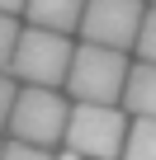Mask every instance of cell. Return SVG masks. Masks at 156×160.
Segmentation results:
<instances>
[{
	"instance_id": "12",
	"label": "cell",
	"mask_w": 156,
	"mask_h": 160,
	"mask_svg": "<svg viewBox=\"0 0 156 160\" xmlns=\"http://www.w3.org/2000/svg\"><path fill=\"white\" fill-rule=\"evenodd\" d=\"M14 75L10 71H0V132H5V118H10V104H14Z\"/></svg>"
},
{
	"instance_id": "13",
	"label": "cell",
	"mask_w": 156,
	"mask_h": 160,
	"mask_svg": "<svg viewBox=\"0 0 156 160\" xmlns=\"http://www.w3.org/2000/svg\"><path fill=\"white\" fill-rule=\"evenodd\" d=\"M0 10H5V14H19V10H24V0H0Z\"/></svg>"
},
{
	"instance_id": "1",
	"label": "cell",
	"mask_w": 156,
	"mask_h": 160,
	"mask_svg": "<svg viewBox=\"0 0 156 160\" xmlns=\"http://www.w3.org/2000/svg\"><path fill=\"white\" fill-rule=\"evenodd\" d=\"M123 80H128V52L81 42V47H71V66H66L62 90L71 94V104H118Z\"/></svg>"
},
{
	"instance_id": "2",
	"label": "cell",
	"mask_w": 156,
	"mask_h": 160,
	"mask_svg": "<svg viewBox=\"0 0 156 160\" xmlns=\"http://www.w3.org/2000/svg\"><path fill=\"white\" fill-rule=\"evenodd\" d=\"M128 137V113L118 104H71L62 141L81 160H118Z\"/></svg>"
},
{
	"instance_id": "7",
	"label": "cell",
	"mask_w": 156,
	"mask_h": 160,
	"mask_svg": "<svg viewBox=\"0 0 156 160\" xmlns=\"http://www.w3.org/2000/svg\"><path fill=\"white\" fill-rule=\"evenodd\" d=\"M81 5L85 0H24V19L38 24V28H52V33H71L81 24Z\"/></svg>"
},
{
	"instance_id": "4",
	"label": "cell",
	"mask_w": 156,
	"mask_h": 160,
	"mask_svg": "<svg viewBox=\"0 0 156 160\" xmlns=\"http://www.w3.org/2000/svg\"><path fill=\"white\" fill-rule=\"evenodd\" d=\"M66 94L52 90V85H19L14 90V104H10V118H5V132L14 141H33V146H57L62 141V127H66Z\"/></svg>"
},
{
	"instance_id": "14",
	"label": "cell",
	"mask_w": 156,
	"mask_h": 160,
	"mask_svg": "<svg viewBox=\"0 0 156 160\" xmlns=\"http://www.w3.org/2000/svg\"><path fill=\"white\" fill-rule=\"evenodd\" d=\"M52 160H81V155H71V151H66V155H52Z\"/></svg>"
},
{
	"instance_id": "10",
	"label": "cell",
	"mask_w": 156,
	"mask_h": 160,
	"mask_svg": "<svg viewBox=\"0 0 156 160\" xmlns=\"http://www.w3.org/2000/svg\"><path fill=\"white\" fill-rule=\"evenodd\" d=\"M0 160H52V151H47V146H33V141H14V137H10V146L0 141Z\"/></svg>"
},
{
	"instance_id": "9",
	"label": "cell",
	"mask_w": 156,
	"mask_h": 160,
	"mask_svg": "<svg viewBox=\"0 0 156 160\" xmlns=\"http://www.w3.org/2000/svg\"><path fill=\"white\" fill-rule=\"evenodd\" d=\"M132 52H137L142 61H156V5H151V10H142V24H137Z\"/></svg>"
},
{
	"instance_id": "8",
	"label": "cell",
	"mask_w": 156,
	"mask_h": 160,
	"mask_svg": "<svg viewBox=\"0 0 156 160\" xmlns=\"http://www.w3.org/2000/svg\"><path fill=\"white\" fill-rule=\"evenodd\" d=\"M118 160H156V118H132Z\"/></svg>"
},
{
	"instance_id": "6",
	"label": "cell",
	"mask_w": 156,
	"mask_h": 160,
	"mask_svg": "<svg viewBox=\"0 0 156 160\" xmlns=\"http://www.w3.org/2000/svg\"><path fill=\"white\" fill-rule=\"evenodd\" d=\"M118 108H123L128 118H156V61H137V66H128Z\"/></svg>"
},
{
	"instance_id": "15",
	"label": "cell",
	"mask_w": 156,
	"mask_h": 160,
	"mask_svg": "<svg viewBox=\"0 0 156 160\" xmlns=\"http://www.w3.org/2000/svg\"><path fill=\"white\" fill-rule=\"evenodd\" d=\"M151 5H156V0H151Z\"/></svg>"
},
{
	"instance_id": "3",
	"label": "cell",
	"mask_w": 156,
	"mask_h": 160,
	"mask_svg": "<svg viewBox=\"0 0 156 160\" xmlns=\"http://www.w3.org/2000/svg\"><path fill=\"white\" fill-rule=\"evenodd\" d=\"M71 33H52V28H19L14 38V52H10V75L19 80V85H52L62 90V80H66V66H71Z\"/></svg>"
},
{
	"instance_id": "5",
	"label": "cell",
	"mask_w": 156,
	"mask_h": 160,
	"mask_svg": "<svg viewBox=\"0 0 156 160\" xmlns=\"http://www.w3.org/2000/svg\"><path fill=\"white\" fill-rule=\"evenodd\" d=\"M142 0H85L81 5V28L85 42H100V47H118L128 52L132 38H137V24H142Z\"/></svg>"
},
{
	"instance_id": "11",
	"label": "cell",
	"mask_w": 156,
	"mask_h": 160,
	"mask_svg": "<svg viewBox=\"0 0 156 160\" xmlns=\"http://www.w3.org/2000/svg\"><path fill=\"white\" fill-rule=\"evenodd\" d=\"M14 38H19V14H5V10H0V71L10 66V52H14Z\"/></svg>"
}]
</instances>
